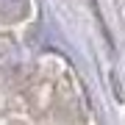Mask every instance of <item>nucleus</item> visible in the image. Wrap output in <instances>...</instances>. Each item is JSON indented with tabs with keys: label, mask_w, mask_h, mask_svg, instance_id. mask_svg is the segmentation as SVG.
Wrapping results in <instances>:
<instances>
[{
	"label": "nucleus",
	"mask_w": 125,
	"mask_h": 125,
	"mask_svg": "<svg viewBox=\"0 0 125 125\" xmlns=\"http://www.w3.org/2000/svg\"><path fill=\"white\" fill-rule=\"evenodd\" d=\"M22 9H25V0H0V17H6V20L20 17Z\"/></svg>",
	"instance_id": "obj_1"
}]
</instances>
